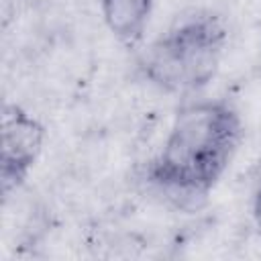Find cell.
I'll return each mask as SVG.
<instances>
[{
  "instance_id": "3",
  "label": "cell",
  "mask_w": 261,
  "mask_h": 261,
  "mask_svg": "<svg viewBox=\"0 0 261 261\" xmlns=\"http://www.w3.org/2000/svg\"><path fill=\"white\" fill-rule=\"evenodd\" d=\"M47 143V126L18 102H4L0 130V186L10 196L35 169Z\"/></svg>"
},
{
  "instance_id": "2",
  "label": "cell",
  "mask_w": 261,
  "mask_h": 261,
  "mask_svg": "<svg viewBox=\"0 0 261 261\" xmlns=\"http://www.w3.org/2000/svg\"><path fill=\"white\" fill-rule=\"evenodd\" d=\"M226 47L224 18L212 10H194L179 16L145 47L139 67L151 86L186 100L212 84Z\"/></svg>"
},
{
  "instance_id": "4",
  "label": "cell",
  "mask_w": 261,
  "mask_h": 261,
  "mask_svg": "<svg viewBox=\"0 0 261 261\" xmlns=\"http://www.w3.org/2000/svg\"><path fill=\"white\" fill-rule=\"evenodd\" d=\"M106 31L124 47L135 49L145 41L155 0H98Z\"/></svg>"
},
{
  "instance_id": "5",
  "label": "cell",
  "mask_w": 261,
  "mask_h": 261,
  "mask_svg": "<svg viewBox=\"0 0 261 261\" xmlns=\"http://www.w3.org/2000/svg\"><path fill=\"white\" fill-rule=\"evenodd\" d=\"M251 216H253L255 226L261 232V177L257 179V184L253 188V194H251Z\"/></svg>"
},
{
  "instance_id": "1",
  "label": "cell",
  "mask_w": 261,
  "mask_h": 261,
  "mask_svg": "<svg viewBox=\"0 0 261 261\" xmlns=\"http://www.w3.org/2000/svg\"><path fill=\"white\" fill-rule=\"evenodd\" d=\"M243 139V116L228 98H186L159 151L147 161L145 179L179 206H194L220 184Z\"/></svg>"
}]
</instances>
